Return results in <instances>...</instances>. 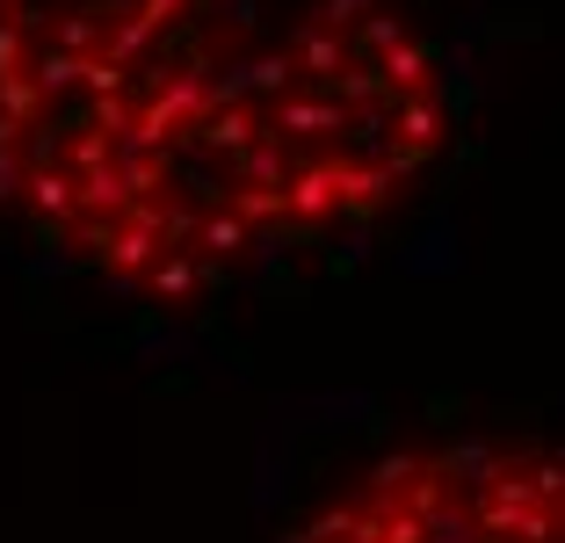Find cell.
I'll list each match as a JSON object with an SVG mask.
<instances>
[{
    "label": "cell",
    "instance_id": "obj_1",
    "mask_svg": "<svg viewBox=\"0 0 565 543\" xmlns=\"http://www.w3.org/2000/svg\"><path fill=\"white\" fill-rule=\"evenodd\" d=\"M341 211V160H312L282 181V217L290 225H327Z\"/></svg>",
    "mask_w": 565,
    "mask_h": 543
},
{
    "label": "cell",
    "instance_id": "obj_2",
    "mask_svg": "<svg viewBox=\"0 0 565 543\" xmlns=\"http://www.w3.org/2000/svg\"><path fill=\"white\" fill-rule=\"evenodd\" d=\"M268 138H319V131H341V102L333 95H276L262 116Z\"/></svg>",
    "mask_w": 565,
    "mask_h": 543
},
{
    "label": "cell",
    "instance_id": "obj_3",
    "mask_svg": "<svg viewBox=\"0 0 565 543\" xmlns=\"http://www.w3.org/2000/svg\"><path fill=\"white\" fill-rule=\"evenodd\" d=\"M384 124L399 131V152L428 160L435 138H443V102H435V95H392V102H384Z\"/></svg>",
    "mask_w": 565,
    "mask_h": 543
},
{
    "label": "cell",
    "instance_id": "obj_4",
    "mask_svg": "<svg viewBox=\"0 0 565 543\" xmlns=\"http://www.w3.org/2000/svg\"><path fill=\"white\" fill-rule=\"evenodd\" d=\"M196 138H203V146H217V152H247L254 138H262V116L239 109V102H211V109L196 116Z\"/></svg>",
    "mask_w": 565,
    "mask_h": 543
},
{
    "label": "cell",
    "instance_id": "obj_5",
    "mask_svg": "<svg viewBox=\"0 0 565 543\" xmlns=\"http://www.w3.org/2000/svg\"><path fill=\"white\" fill-rule=\"evenodd\" d=\"M22 189H30V203H36V217H44V232L81 217V196H73V174H66V167H30V181H22Z\"/></svg>",
    "mask_w": 565,
    "mask_h": 543
},
{
    "label": "cell",
    "instance_id": "obj_6",
    "mask_svg": "<svg viewBox=\"0 0 565 543\" xmlns=\"http://www.w3.org/2000/svg\"><path fill=\"white\" fill-rule=\"evenodd\" d=\"M384 73V95H428V73H435V51L428 44H399L377 58Z\"/></svg>",
    "mask_w": 565,
    "mask_h": 543
},
{
    "label": "cell",
    "instance_id": "obj_7",
    "mask_svg": "<svg viewBox=\"0 0 565 543\" xmlns=\"http://www.w3.org/2000/svg\"><path fill=\"white\" fill-rule=\"evenodd\" d=\"M233 174H239V189H282L290 181V160H282V138H254L247 152H233Z\"/></svg>",
    "mask_w": 565,
    "mask_h": 543
},
{
    "label": "cell",
    "instance_id": "obj_8",
    "mask_svg": "<svg viewBox=\"0 0 565 543\" xmlns=\"http://www.w3.org/2000/svg\"><path fill=\"white\" fill-rule=\"evenodd\" d=\"M290 66H298L305 81H327V87H333V73L349 66V44H341L333 30H319V22H312V30L298 36V51H290Z\"/></svg>",
    "mask_w": 565,
    "mask_h": 543
},
{
    "label": "cell",
    "instance_id": "obj_9",
    "mask_svg": "<svg viewBox=\"0 0 565 543\" xmlns=\"http://www.w3.org/2000/svg\"><path fill=\"white\" fill-rule=\"evenodd\" d=\"M392 189L399 181L384 174V167H341V211H355V217H377Z\"/></svg>",
    "mask_w": 565,
    "mask_h": 543
},
{
    "label": "cell",
    "instance_id": "obj_10",
    "mask_svg": "<svg viewBox=\"0 0 565 543\" xmlns=\"http://www.w3.org/2000/svg\"><path fill=\"white\" fill-rule=\"evenodd\" d=\"M117 22V15H109ZM102 8H73V15H58V30H51V51H66V58H95V44H102Z\"/></svg>",
    "mask_w": 565,
    "mask_h": 543
},
{
    "label": "cell",
    "instance_id": "obj_11",
    "mask_svg": "<svg viewBox=\"0 0 565 543\" xmlns=\"http://www.w3.org/2000/svg\"><path fill=\"white\" fill-rule=\"evenodd\" d=\"M22 73H30V87H36L44 102H58V95H73V87H81V58H66V51H51V44L36 51Z\"/></svg>",
    "mask_w": 565,
    "mask_h": 543
},
{
    "label": "cell",
    "instance_id": "obj_12",
    "mask_svg": "<svg viewBox=\"0 0 565 543\" xmlns=\"http://www.w3.org/2000/svg\"><path fill=\"white\" fill-rule=\"evenodd\" d=\"M406 44V30H399V15H384V8H370L363 22H355V66H377L384 51H399Z\"/></svg>",
    "mask_w": 565,
    "mask_h": 543
},
{
    "label": "cell",
    "instance_id": "obj_13",
    "mask_svg": "<svg viewBox=\"0 0 565 543\" xmlns=\"http://www.w3.org/2000/svg\"><path fill=\"white\" fill-rule=\"evenodd\" d=\"M290 543H370V536L355 529V508H333V514H319L312 529H298ZM486 543H522V536H486ZM551 543H565V536H551Z\"/></svg>",
    "mask_w": 565,
    "mask_h": 543
},
{
    "label": "cell",
    "instance_id": "obj_14",
    "mask_svg": "<svg viewBox=\"0 0 565 543\" xmlns=\"http://www.w3.org/2000/svg\"><path fill=\"white\" fill-rule=\"evenodd\" d=\"M196 247H203V262H211V254H239L247 247V225H239L233 211H203L196 217Z\"/></svg>",
    "mask_w": 565,
    "mask_h": 543
},
{
    "label": "cell",
    "instance_id": "obj_15",
    "mask_svg": "<svg viewBox=\"0 0 565 543\" xmlns=\"http://www.w3.org/2000/svg\"><path fill=\"white\" fill-rule=\"evenodd\" d=\"M146 283L167 297V305H182V297L196 290V262H189V254H160V262L146 268Z\"/></svg>",
    "mask_w": 565,
    "mask_h": 543
},
{
    "label": "cell",
    "instance_id": "obj_16",
    "mask_svg": "<svg viewBox=\"0 0 565 543\" xmlns=\"http://www.w3.org/2000/svg\"><path fill=\"white\" fill-rule=\"evenodd\" d=\"M44 109V95L30 87V73H8L0 81V124H15V131H30V116Z\"/></svg>",
    "mask_w": 565,
    "mask_h": 543
},
{
    "label": "cell",
    "instance_id": "obj_17",
    "mask_svg": "<svg viewBox=\"0 0 565 543\" xmlns=\"http://www.w3.org/2000/svg\"><path fill=\"white\" fill-rule=\"evenodd\" d=\"M225 211H233L239 225H282V189H233Z\"/></svg>",
    "mask_w": 565,
    "mask_h": 543
},
{
    "label": "cell",
    "instance_id": "obj_18",
    "mask_svg": "<svg viewBox=\"0 0 565 543\" xmlns=\"http://www.w3.org/2000/svg\"><path fill=\"white\" fill-rule=\"evenodd\" d=\"M239 81L262 87V95H290V81H298V66H290V51H268V58H254V66H239Z\"/></svg>",
    "mask_w": 565,
    "mask_h": 543
},
{
    "label": "cell",
    "instance_id": "obj_19",
    "mask_svg": "<svg viewBox=\"0 0 565 543\" xmlns=\"http://www.w3.org/2000/svg\"><path fill=\"white\" fill-rule=\"evenodd\" d=\"M117 160V138H102L95 124H87L81 138H73V174H87V167H109Z\"/></svg>",
    "mask_w": 565,
    "mask_h": 543
},
{
    "label": "cell",
    "instance_id": "obj_20",
    "mask_svg": "<svg viewBox=\"0 0 565 543\" xmlns=\"http://www.w3.org/2000/svg\"><path fill=\"white\" fill-rule=\"evenodd\" d=\"M22 66H30V30L22 22H0V81L22 73Z\"/></svg>",
    "mask_w": 565,
    "mask_h": 543
},
{
    "label": "cell",
    "instance_id": "obj_21",
    "mask_svg": "<svg viewBox=\"0 0 565 543\" xmlns=\"http://www.w3.org/2000/svg\"><path fill=\"white\" fill-rule=\"evenodd\" d=\"M363 15H370V0H327V15H319V30H333V36H341V30H355Z\"/></svg>",
    "mask_w": 565,
    "mask_h": 543
},
{
    "label": "cell",
    "instance_id": "obj_22",
    "mask_svg": "<svg viewBox=\"0 0 565 543\" xmlns=\"http://www.w3.org/2000/svg\"><path fill=\"white\" fill-rule=\"evenodd\" d=\"M182 8H189V0H138L131 15H138V22H152V30H167V22L182 15Z\"/></svg>",
    "mask_w": 565,
    "mask_h": 543
},
{
    "label": "cell",
    "instance_id": "obj_23",
    "mask_svg": "<svg viewBox=\"0 0 565 543\" xmlns=\"http://www.w3.org/2000/svg\"><path fill=\"white\" fill-rule=\"evenodd\" d=\"M225 15H233L239 30H247V22H262V15H254V0H225Z\"/></svg>",
    "mask_w": 565,
    "mask_h": 543
},
{
    "label": "cell",
    "instance_id": "obj_24",
    "mask_svg": "<svg viewBox=\"0 0 565 543\" xmlns=\"http://www.w3.org/2000/svg\"><path fill=\"white\" fill-rule=\"evenodd\" d=\"M15 196V167H0V203Z\"/></svg>",
    "mask_w": 565,
    "mask_h": 543
},
{
    "label": "cell",
    "instance_id": "obj_25",
    "mask_svg": "<svg viewBox=\"0 0 565 543\" xmlns=\"http://www.w3.org/2000/svg\"><path fill=\"white\" fill-rule=\"evenodd\" d=\"M0 8H22V15H30V0H0Z\"/></svg>",
    "mask_w": 565,
    "mask_h": 543
}]
</instances>
